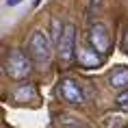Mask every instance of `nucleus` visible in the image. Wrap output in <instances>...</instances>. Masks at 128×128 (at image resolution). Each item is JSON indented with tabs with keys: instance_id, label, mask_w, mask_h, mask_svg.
Here are the masks:
<instances>
[{
	"instance_id": "f257e3e1",
	"label": "nucleus",
	"mask_w": 128,
	"mask_h": 128,
	"mask_svg": "<svg viewBox=\"0 0 128 128\" xmlns=\"http://www.w3.org/2000/svg\"><path fill=\"white\" fill-rule=\"evenodd\" d=\"M4 72L13 80H26L28 76H30V72H33V56L22 52L20 48L11 50L7 61H4Z\"/></svg>"
},
{
	"instance_id": "f03ea898",
	"label": "nucleus",
	"mask_w": 128,
	"mask_h": 128,
	"mask_svg": "<svg viewBox=\"0 0 128 128\" xmlns=\"http://www.w3.org/2000/svg\"><path fill=\"white\" fill-rule=\"evenodd\" d=\"M52 39L48 37L44 30H33L30 35V41H28V54L33 56V61L37 65H46L50 61V54H52Z\"/></svg>"
},
{
	"instance_id": "7ed1b4c3",
	"label": "nucleus",
	"mask_w": 128,
	"mask_h": 128,
	"mask_svg": "<svg viewBox=\"0 0 128 128\" xmlns=\"http://www.w3.org/2000/svg\"><path fill=\"white\" fill-rule=\"evenodd\" d=\"M89 46L96 48L104 56L111 52V35H108V28L102 22H96L94 26L89 28Z\"/></svg>"
},
{
	"instance_id": "20e7f679",
	"label": "nucleus",
	"mask_w": 128,
	"mask_h": 128,
	"mask_svg": "<svg viewBox=\"0 0 128 128\" xmlns=\"http://www.w3.org/2000/svg\"><path fill=\"white\" fill-rule=\"evenodd\" d=\"M59 96L63 98V102L74 104V106H78V104L85 102V96H82L80 85H78L76 80H72V78H63V80L59 82Z\"/></svg>"
},
{
	"instance_id": "39448f33",
	"label": "nucleus",
	"mask_w": 128,
	"mask_h": 128,
	"mask_svg": "<svg viewBox=\"0 0 128 128\" xmlns=\"http://www.w3.org/2000/svg\"><path fill=\"white\" fill-rule=\"evenodd\" d=\"M74 50H76V26L74 24H65V33H63L59 46H56L59 59L68 63V61L74 56Z\"/></svg>"
},
{
	"instance_id": "423d86ee",
	"label": "nucleus",
	"mask_w": 128,
	"mask_h": 128,
	"mask_svg": "<svg viewBox=\"0 0 128 128\" xmlns=\"http://www.w3.org/2000/svg\"><path fill=\"white\" fill-rule=\"evenodd\" d=\"M76 59H78V63H80V68L96 70V68H100L102 63H104V54H100L96 48L78 46V50H76Z\"/></svg>"
},
{
	"instance_id": "0eeeda50",
	"label": "nucleus",
	"mask_w": 128,
	"mask_h": 128,
	"mask_svg": "<svg viewBox=\"0 0 128 128\" xmlns=\"http://www.w3.org/2000/svg\"><path fill=\"white\" fill-rule=\"evenodd\" d=\"M108 87L117 89V91H124L128 89V68H117L113 74L108 76Z\"/></svg>"
},
{
	"instance_id": "6e6552de",
	"label": "nucleus",
	"mask_w": 128,
	"mask_h": 128,
	"mask_svg": "<svg viewBox=\"0 0 128 128\" xmlns=\"http://www.w3.org/2000/svg\"><path fill=\"white\" fill-rule=\"evenodd\" d=\"M63 33H65V24L61 22L59 15H54L52 20H50V39H52L54 46H59L61 37H63Z\"/></svg>"
},
{
	"instance_id": "1a4fd4ad",
	"label": "nucleus",
	"mask_w": 128,
	"mask_h": 128,
	"mask_svg": "<svg viewBox=\"0 0 128 128\" xmlns=\"http://www.w3.org/2000/svg\"><path fill=\"white\" fill-rule=\"evenodd\" d=\"M35 98V89L33 85H20V87L15 89V94H13V100L15 102H26V100H33Z\"/></svg>"
},
{
	"instance_id": "9d476101",
	"label": "nucleus",
	"mask_w": 128,
	"mask_h": 128,
	"mask_svg": "<svg viewBox=\"0 0 128 128\" xmlns=\"http://www.w3.org/2000/svg\"><path fill=\"white\" fill-rule=\"evenodd\" d=\"M120 120H122V115H120V113H115V115H104L102 126H104V128H115L117 124H120Z\"/></svg>"
},
{
	"instance_id": "9b49d317",
	"label": "nucleus",
	"mask_w": 128,
	"mask_h": 128,
	"mask_svg": "<svg viewBox=\"0 0 128 128\" xmlns=\"http://www.w3.org/2000/svg\"><path fill=\"white\" fill-rule=\"evenodd\" d=\"M115 104L122 108V111H128V89H124L120 96H117V100H115Z\"/></svg>"
},
{
	"instance_id": "f8f14e48",
	"label": "nucleus",
	"mask_w": 128,
	"mask_h": 128,
	"mask_svg": "<svg viewBox=\"0 0 128 128\" xmlns=\"http://www.w3.org/2000/svg\"><path fill=\"white\" fill-rule=\"evenodd\" d=\"M72 120H74V117H63L59 124H65V126H78V122H72Z\"/></svg>"
},
{
	"instance_id": "ddd939ff",
	"label": "nucleus",
	"mask_w": 128,
	"mask_h": 128,
	"mask_svg": "<svg viewBox=\"0 0 128 128\" xmlns=\"http://www.w3.org/2000/svg\"><path fill=\"white\" fill-rule=\"evenodd\" d=\"M102 2H104V0H91V11H94V9H100Z\"/></svg>"
},
{
	"instance_id": "4468645a",
	"label": "nucleus",
	"mask_w": 128,
	"mask_h": 128,
	"mask_svg": "<svg viewBox=\"0 0 128 128\" xmlns=\"http://www.w3.org/2000/svg\"><path fill=\"white\" fill-rule=\"evenodd\" d=\"M22 2H24V0H7V7H18Z\"/></svg>"
},
{
	"instance_id": "2eb2a0df",
	"label": "nucleus",
	"mask_w": 128,
	"mask_h": 128,
	"mask_svg": "<svg viewBox=\"0 0 128 128\" xmlns=\"http://www.w3.org/2000/svg\"><path fill=\"white\" fill-rule=\"evenodd\" d=\"M39 2H41V0H35V7H37V4H39Z\"/></svg>"
},
{
	"instance_id": "dca6fc26",
	"label": "nucleus",
	"mask_w": 128,
	"mask_h": 128,
	"mask_svg": "<svg viewBox=\"0 0 128 128\" xmlns=\"http://www.w3.org/2000/svg\"><path fill=\"white\" fill-rule=\"evenodd\" d=\"M124 128H128V126H124Z\"/></svg>"
}]
</instances>
